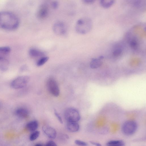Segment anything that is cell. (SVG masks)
Listing matches in <instances>:
<instances>
[{
  "label": "cell",
  "mask_w": 146,
  "mask_h": 146,
  "mask_svg": "<svg viewBox=\"0 0 146 146\" xmlns=\"http://www.w3.org/2000/svg\"><path fill=\"white\" fill-rule=\"evenodd\" d=\"M64 116L67 122H77L80 118V115L78 111L72 108H68L65 110Z\"/></svg>",
  "instance_id": "5b68a950"
},
{
  "label": "cell",
  "mask_w": 146,
  "mask_h": 146,
  "mask_svg": "<svg viewBox=\"0 0 146 146\" xmlns=\"http://www.w3.org/2000/svg\"><path fill=\"white\" fill-rule=\"evenodd\" d=\"M38 127V123L37 121L34 120L29 122L26 125L27 130L31 132H33L37 129Z\"/></svg>",
  "instance_id": "9a60e30c"
},
{
  "label": "cell",
  "mask_w": 146,
  "mask_h": 146,
  "mask_svg": "<svg viewBox=\"0 0 146 146\" xmlns=\"http://www.w3.org/2000/svg\"><path fill=\"white\" fill-rule=\"evenodd\" d=\"M53 32L56 35L63 36L67 32V27L65 24L61 21H58L54 23L52 27Z\"/></svg>",
  "instance_id": "52a82bcc"
},
{
  "label": "cell",
  "mask_w": 146,
  "mask_h": 146,
  "mask_svg": "<svg viewBox=\"0 0 146 146\" xmlns=\"http://www.w3.org/2000/svg\"><path fill=\"white\" fill-rule=\"evenodd\" d=\"M113 0H101L100 1V5L104 8H108L111 7L115 3Z\"/></svg>",
  "instance_id": "e0dca14e"
},
{
  "label": "cell",
  "mask_w": 146,
  "mask_h": 146,
  "mask_svg": "<svg viewBox=\"0 0 146 146\" xmlns=\"http://www.w3.org/2000/svg\"><path fill=\"white\" fill-rule=\"evenodd\" d=\"M42 129L49 138L53 139L56 137V131L54 128L48 126H44L42 127Z\"/></svg>",
  "instance_id": "9c48e42d"
},
{
  "label": "cell",
  "mask_w": 146,
  "mask_h": 146,
  "mask_svg": "<svg viewBox=\"0 0 146 146\" xmlns=\"http://www.w3.org/2000/svg\"><path fill=\"white\" fill-rule=\"evenodd\" d=\"M129 45L130 47L133 49H136L138 46V43L135 38H133L130 41Z\"/></svg>",
  "instance_id": "44dd1931"
},
{
  "label": "cell",
  "mask_w": 146,
  "mask_h": 146,
  "mask_svg": "<svg viewBox=\"0 0 146 146\" xmlns=\"http://www.w3.org/2000/svg\"><path fill=\"white\" fill-rule=\"evenodd\" d=\"M19 23V19L15 14L7 11H0V28L14 30L18 27Z\"/></svg>",
  "instance_id": "6da1fadb"
},
{
  "label": "cell",
  "mask_w": 146,
  "mask_h": 146,
  "mask_svg": "<svg viewBox=\"0 0 146 146\" xmlns=\"http://www.w3.org/2000/svg\"><path fill=\"white\" fill-rule=\"evenodd\" d=\"M9 66V60L3 56L0 55V70L5 72L8 69Z\"/></svg>",
  "instance_id": "8fae6325"
},
{
  "label": "cell",
  "mask_w": 146,
  "mask_h": 146,
  "mask_svg": "<svg viewBox=\"0 0 146 146\" xmlns=\"http://www.w3.org/2000/svg\"><path fill=\"white\" fill-rule=\"evenodd\" d=\"M104 56H101L98 58H93L90 63V66L92 69H94L99 67L102 64V60L104 58Z\"/></svg>",
  "instance_id": "30bf717a"
},
{
  "label": "cell",
  "mask_w": 146,
  "mask_h": 146,
  "mask_svg": "<svg viewBox=\"0 0 146 146\" xmlns=\"http://www.w3.org/2000/svg\"><path fill=\"white\" fill-rule=\"evenodd\" d=\"M45 146H57L56 143L52 141H50L46 144Z\"/></svg>",
  "instance_id": "484cf974"
},
{
  "label": "cell",
  "mask_w": 146,
  "mask_h": 146,
  "mask_svg": "<svg viewBox=\"0 0 146 146\" xmlns=\"http://www.w3.org/2000/svg\"><path fill=\"white\" fill-rule=\"evenodd\" d=\"M74 142L76 144L80 146H87L88 145V144L85 142L79 140H76Z\"/></svg>",
  "instance_id": "603a6c76"
},
{
  "label": "cell",
  "mask_w": 146,
  "mask_h": 146,
  "mask_svg": "<svg viewBox=\"0 0 146 146\" xmlns=\"http://www.w3.org/2000/svg\"><path fill=\"white\" fill-rule=\"evenodd\" d=\"M95 1L94 0H84L83 2L87 4H92L95 2Z\"/></svg>",
  "instance_id": "4316f807"
},
{
  "label": "cell",
  "mask_w": 146,
  "mask_h": 146,
  "mask_svg": "<svg viewBox=\"0 0 146 146\" xmlns=\"http://www.w3.org/2000/svg\"><path fill=\"white\" fill-rule=\"evenodd\" d=\"M15 114L19 117L25 118L28 117L29 115V112L26 109L20 108L16 109L15 111Z\"/></svg>",
  "instance_id": "7c38bea8"
},
{
  "label": "cell",
  "mask_w": 146,
  "mask_h": 146,
  "mask_svg": "<svg viewBox=\"0 0 146 146\" xmlns=\"http://www.w3.org/2000/svg\"><path fill=\"white\" fill-rule=\"evenodd\" d=\"M40 135V132L38 131H33L30 135V139L31 141H33L37 139Z\"/></svg>",
  "instance_id": "ffe728a7"
},
{
  "label": "cell",
  "mask_w": 146,
  "mask_h": 146,
  "mask_svg": "<svg viewBox=\"0 0 146 146\" xmlns=\"http://www.w3.org/2000/svg\"><path fill=\"white\" fill-rule=\"evenodd\" d=\"M54 113L59 122L61 123H62L63 122L61 117L56 110L54 111Z\"/></svg>",
  "instance_id": "d4e9b609"
},
{
  "label": "cell",
  "mask_w": 146,
  "mask_h": 146,
  "mask_svg": "<svg viewBox=\"0 0 146 146\" xmlns=\"http://www.w3.org/2000/svg\"><path fill=\"white\" fill-rule=\"evenodd\" d=\"M29 80L30 77L28 76L23 75L19 76L12 81L11 86L14 89H21L26 86Z\"/></svg>",
  "instance_id": "277c9868"
},
{
  "label": "cell",
  "mask_w": 146,
  "mask_h": 146,
  "mask_svg": "<svg viewBox=\"0 0 146 146\" xmlns=\"http://www.w3.org/2000/svg\"><path fill=\"white\" fill-rule=\"evenodd\" d=\"M51 5L52 8L56 9L58 8L59 4L58 1H54L51 3Z\"/></svg>",
  "instance_id": "cb8c5ba5"
},
{
  "label": "cell",
  "mask_w": 146,
  "mask_h": 146,
  "mask_svg": "<svg viewBox=\"0 0 146 146\" xmlns=\"http://www.w3.org/2000/svg\"><path fill=\"white\" fill-rule=\"evenodd\" d=\"M48 9L47 4L42 3L39 6L37 11V17L40 19L46 18L48 15Z\"/></svg>",
  "instance_id": "ba28073f"
},
{
  "label": "cell",
  "mask_w": 146,
  "mask_h": 146,
  "mask_svg": "<svg viewBox=\"0 0 146 146\" xmlns=\"http://www.w3.org/2000/svg\"><path fill=\"white\" fill-rule=\"evenodd\" d=\"M35 146H43L40 143H37L36 144Z\"/></svg>",
  "instance_id": "f1b7e54d"
},
{
  "label": "cell",
  "mask_w": 146,
  "mask_h": 146,
  "mask_svg": "<svg viewBox=\"0 0 146 146\" xmlns=\"http://www.w3.org/2000/svg\"><path fill=\"white\" fill-rule=\"evenodd\" d=\"M92 27V22L91 19L88 17H83L77 21L75 29L78 33L84 34L90 31Z\"/></svg>",
  "instance_id": "7a4b0ae2"
},
{
  "label": "cell",
  "mask_w": 146,
  "mask_h": 146,
  "mask_svg": "<svg viewBox=\"0 0 146 146\" xmlns=\"http://www.w3.org/2000/svg\"><path fill=\"white\" fill-rule=\"evenodd\" d=\"M11 48L8 46H0V53L3 54H7L11 51Z\"/></svg>",
  "instance_id": "ac0fdd59"
},
{
  "label": "cell",
  "mask_w": 146,
  "mask_h": 146,
  "mask_svg": "<svg viewBox=\"0 0 146 146\" xmlns=\"http://www.w3.org/2000/svg\"><path fill=\"white\" fill-rule=\"evenodd\" d=\"M137 125L135 121L130 120L125 122L122 127V131L125 135H131L134 134L136 131Z\"/></svg>",
  "instance_id": "3957f363"
},
{
  "label": "cell",
  "mask_w": 146,
  "mask_h": 146,
  "mask_svg": "<svg viewBox=\"0 0 146 146\" xmlns=\"http://www.w3.org/2000/svg\"><path fill=\"white\" fill-rule=\"evenodd\" d=\"M29 55L34 57L41 56L43 55L44 52L42 51L35 48H31L29 51Z\"/></svg>",
  "instance_id": "5bb4252c"
},
{
  "label": "cell",
  "mask_w": 146,
  "mask_h": 146,
  "mask_svg": "<svg viewBox=\"0 0 146 146\" xmlns=\"http://www.w3.org/2000/svg\"><path fill=\"white\" fill-rule=\"evenodd\" d=\"M67 127L69 131L71 132L77 131L79 129V125L77 122H68Z\"/></svg>",
  "instance_id": "4fadbf2b"
},
{
  "label": "cell",
  "mask_w": 146,
  "mask_h": 146,
  "mask_svg": "<svg viewBox=\"0 0 146 146\" xmlns=\"http://www.w3.org/2000/svg\"><path fill=\"white\" fill-rule=\"evenodd\" d=\"M47 88L50 93L55 97H58L60 94V91L57 82L52 78H49L47 81Z\"/></svg>",
  "instance_id": "8992f818"
},
{
  "label": "cell",
  "mask_w": 146,
  "mask_h": 146,
  "mask_svg": "<svg viewBox=\"0 0 146 146\" xmlns=\"http://www.w3.org/2000/svg\"><path fill=\"white\" fill-rule=\"evenodd\" d=\"M49 57L48 56H43L37 61L36 64L38 66H41L45 64L48 60Z\"/></svg>",
  "instance_id": "d6986e66"
},
{
  "label": "cell",
  "mask_w": 146,
  "mask_h": 146,
  "mask_svg": "<svg viewBox=\"0 0 146 146\" xmlns=\"http://www.w3.org/2000/svg\"><path fill=\"white\" fill-rule=\"evenodd\" d=\"M122 51V49L121 48H117L113 50L112 54L115 56H118L121 54Z\"/></svg>",
  "instance_id": "7402d4cb"
},
{
  "label": "cell",
  "mask_w": 146,
  "mask_h": 146,
  "mask_svg": "<svg viewBox=\"0 0 146 146\" xmlns=\"http://www.w3.org/2000/svg\"><path fill=\"white\" fill-rule=\"evenodd\" d=\"M124 142L121 140H112L109 141L106 144V146H125Z\"/></svg>",
  "instance_id": "2e32d148"
},
{
  "label": "cell",
  "mask_w": 146,
  "mask_h": 146,
  "mask_svg": "<svg viewBox=\"0 0 146 146\" xmlns=\"http://www.w3.org/2000/svg\"><path fill=\"white\" fill-rule=\"evenodd\" d=\"M90 143L91 144L95 146H102L100 143L97 142L91 141H90Z\"/></svg>",
  "instance_id": "83f0119b"
}]
</instances>
